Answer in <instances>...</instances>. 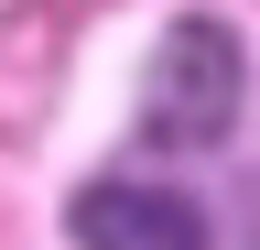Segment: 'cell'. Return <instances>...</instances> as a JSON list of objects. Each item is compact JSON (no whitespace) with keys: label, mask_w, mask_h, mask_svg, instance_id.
Wrapping results in <instances>:
<instances>
[{"label":"cell","mask_w":260,"mask_h":250,"mask_svg":"<svg viewBox=\"0 0 260 250\" xmlns=\"http://www.w3.org/2000/svg\"><path fill=\"white\" fill-rule=\"evenodd\" d=\"M239 109H249V44L228 33L217 11H184L174 33L152 44V76H141V142L162 152H206L239 131Z\"/></svg>","instance_id":"6da1fadb"},{"label":"cell","mask_w":260,"mask_h":250,"mask_svg":"<svg viewBox=\"0 0 260 250\" xmlns=\"http://www.w3.org/2000/svg\"><path fill=\"white\" fill-rule=\"evenodd\" d=\"M65 229H76V250H206V207L152 174H109L65 207Z\"/></svg>","instance_id":"7a4b0ae2"}]
</instances>
